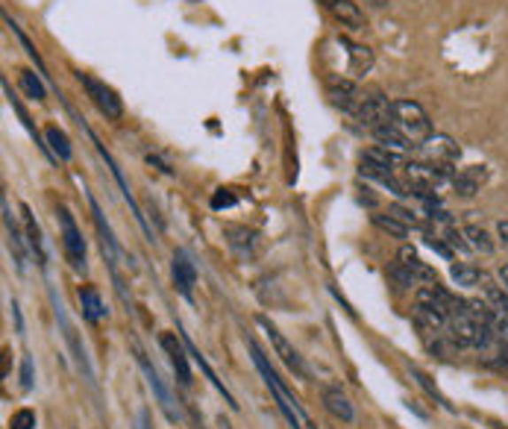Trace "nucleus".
<instances>
[{
  "label": "nucleus",
  "instance_id": "obj_38",
  "mask_svg": "<svg viewBox=\"0 0 508 429\" xmlns=\"http://www.w3.org/2000/svg\"><path fill=\"white\" fill-rule=\"evenodd\" d=\"M147 165H153V168H159L162 173H168V177H171V173H173V171H171L168 165H165V162H162L159 157H153V153H147Z\"/></svg>",
  "mask_w": 508,
  "mask_h": 429
},
{
  "label": "nucleus",
  "instance_id": "obj_5",
  "mask_svg": "<svg viewBox=\"0 0 508 429\" xmlns=\"http://www.w3.org/2000/svg\"><path fill=\"white\" fill-rule=\"evenodd\" d=\"M59 215V230H62V244H65V259L71 262V268L77 273H86V239H82L77 221H73L71 209L68 206H59L57 209Z\"/></svg>",
  "mask_w": 508,
  "mask_h": 429
},
{
  "label": "nucleus",
  "instance_id": "obj_12",
  "mask_svg": "<svg viewBox=\"0 0 508 429\" xmlns=\"http://www.w3.org/2000/svg\"><path fill=\"white\" fill-rule=\"evenodd\" d=\"M171 277L173 286L186 300H194V286H197V268H194V259L189 257V250H173V262H171Z\"/></svg>",
  "mask_w": 508,
  "mask_h": 429
},
{
  "label": "nucleus",
  "instance_id": "obj_1",
  "mask_svg": "<svg viewBox=\"0 0 508 429\" xmlns=\"http://www.w3.org/2000/svg\"><path fill=\"white\" fill-rule=\"evenodd\" d=\"M244 344H247V350H250V359H253V364H256L258 377H262V382H265V388L271 391V397H273L276 409H280L285 421L291 424V429H306V426H309V429H315V424H312V418L306 415V409H303L300 400L294 397V391L280 379V373H276V371L271 368V362H267V356H265L262 350H258V344H256L253 339H244Z\"/></svg>",
  "mask_w": 508,
  "mask_h": 429
},
{
  "label": "nucleus",
  "instance_id": "obj_25",
  "mask_svg": "<svg viewBox=\"0 0 508 429\" xmlns=\"http://www.w3.org/2000/svg\"><path fill=\"white\" fill-rule=\"evenodd\" d=\"M44 139H48V148H50V153H53L57 159L68 162V159L73 157L71 139L65 135V130H59V126H48V130H44Z\"/></svg>",
  "mask_w": 508,
  "mask_h": 429
},
{
  "label": "nucleus",
  "instance_id": "obj_16",
  "mask_svg": "<svg viewBox=\"0 0 508 429\" xmlns=\"http://www.w3.org/2000/svg\"><path fill=\"white\" fill-rule=\"evenodd\" d=\"M485 182H488L485 165H467V168L456 171V177H452V188H456L458 197H476Z\"/></svg>",
  "mask_w": 508,
  "mask_h": 429
},
{
  "label": "nucleus",
  "instance_id": "obj_37",
  "mask_svg": "<svg viewBox=\"0 0 508 429\" xmlns=\"http://www.w3.org/2000/svg\"><path fill=\"white\" fill-rule=\"evenodd\" d=\"M21 386H24V391H30L35 386V373H33V359H30V356H24V359H21Z\"/></svg>",
  "mask_w": 508,
  "mask_h": 429
},
{
  "label": "nucleus",
  "instance_id": "obj_41",
  "mask_svg": "<svg viewBox=\"0 0 508 429\" xmlns=\"http://www.w3.org/2000/svg\"><path fill=\"white\" fill-rule=\"evenodd\" d=\"M12 315H15V330L24 333V318H21V309H18L15 300H12Z\"/></svg>",
  "mask_w": 508,
  "mask_h": 429
},
{
  "label": "nucleus",
  "instance_id": "obj_29",
  "mask_svg": "<svg viewBox=\"0 0 508 429\" xmlns=\"http://www.w3.org/2000/svg\"><path fill=\"white\" fill-rule=\"evenodd\" d=\"M371 221H373L376 230L388 233L391 239H405V235H409V226H405L403 221H396L391 212H376V215H371Z\"/></svg>",
  "mask_w": 508,
  "mask_h": 429
},
{
  "label": "nucleus",
  "instance_id": "obj_8",
  "mask_svg": "<svg viewBox=\"0 0 508 429\" xmlns=\"http://www.w3.org/2000/svg\"><path fill=\"white\" fill-rule=\"evenodd\" d=\"M358 124L367 126L371 133H376L380 126L394 124V100H388L385 95H367L358 106Z\"/></svg>",
  "mask_w": 508,
  "mask_h": 429
},
{
  "label": "nucleus",
  "instance_id": "obj_15",
  "mask_svg": "<svg viewBox=\"0 0 508 429\" xmlns=\"http://www.w3.org/2000/svg\"><path fill=\"white\" fill-rule=\"evenodd\" d=\"M177 333H180V339H182V344H186V350H189V356H191V359H194V364H197V368L203 371V377H206V379L212 382V386H215V388H218V395H220V397H224V403H227L229 409H238V403H235V397H233V395H229V388L224 386V382H220V379H218V373H215V371H212V368H209L206 356H203V353L197 350V347H194V341L189 339V333H186V330H182V326H177Z\"/></svg>",
  "mask_w": 508,
  "mask_h": 429
},
{
  "label": "nucleus",
  "instance_id": "obj_34",
  "mask_svg": "<svg viewBox=\"0 0 508 429\" xmlns=\"http://www.w3.org/2000/svg\"><path fill=\"white\" fill-rule=\"evenodd\" d=\"M4 18H6V24H9V27H12V33L18 35V42H21V44H24V50H27V53H30V59H33V62H35V65H39V68L44 71V65H42V57H39V50H35V48H33V42H30V39H27V33H24V30H21V27H18V24H15V21H12V18H9V15H4Z\"/></svg>",
  "mask_w": 508,
  "mask_h": 429
},
{
  "label": "nucleus",
  "instance_id": "obj_24",
  "mask_svg": "<svg viewBox=\"0 0 508 429\" xmlns=\"http://www.w3.org/2000/svg\"><path fill=\"white\" fill-rule=\"evenodd\" d=\"M373 139L382 144V148H388V150H396V153H409L414 144L405 139V135L396 130L394 124H388V126H380V130L373 133Z\"/></svg>",
  "mask_w": 508,
  "mask_h": 429
},
{
  "label": "nucleus",
  "instance_id": "obj_32",
  "mask_svg": "<svg viewBox=\"0 0 508 429\" xmlns=\"http://www.w3.org/2000/svg\"><path fill=\"white\" fill-rule=\"evenodd\" d=\"M4 91H6V100H9V106H12L15 112H18V118H21V124L27 126V130H30V135H33V139L39 142V130H35V126H33L30 115H27V109L21 106V100H18V97L12 95V91H9V86H6V83H4Z\"/></svg>",
  "mask_w": 508,
  "mask_h": 429
},
{
  "label": "nucleus",
  "instance_id": "obj_28",
  "mask_svg": "<svg viewBox=\"0 0 508 429\" xmlns=\"http://www.w3.org/2000/svg\"><path fill=\"white\" fill-rule=\"evenodd\" d=\"M409 373H412V377H414V382H418V386H420L423 391H427V395H429L432 400H435V403H438V406H444V409H447V412H452V406L447 403V397H444V395H441V391H438V386H435V382H432V379H429V373H427V371H420V368H418V364H409Z\"/></svg>",
  "mask_w": 508,
  "mask_h": 429
},
{
  "label": "nucleus",
  "instance_id": "obj_18",
  "mask_svg": "<svg viewBox=\"0 0 508 429\" xmlns=\"http://www.w3.org/2000/svg\"><path fill=\"white\" fill-rule=\"evenodd\" d=\"M323 409H327L335 421H344V424L356 421V409L341 388H323Z\"/></svg>",
  "mask_w": 508,
  "mask_h": 429
},
{
  "label": "nucleus",
  "instance_id": "obj_23",
  "mask_svg": "<svg viewBox=\"0 0 508 429\" xmlns=\"http://www.w3.org/2000/svg\"><path fill=\"white\" fill-rule=\"evenodd\" d=\"M465 239L470 244V250H476V253H485V257H491V253L496 250V244L491 239V233L485 230V226H479V224H465Z\"/></svg>",
  "mask_w": 508,
  "mask_h": 429
},
{
  "label": "nucleus",
  "instance_id": "obj_2",
  "mask_svg": "<svg viewBox=\"0 0 508 429\" xmlns=\"http://www.w3.org/2000/svg\"><path fill=\"white\" fill-rule=\"evenodd\" d=\"M394 126L400 130L412 144L427 142L432 133V121L427 115V109L414 100H394Z\"/></svg>",
  "mask_w": 508,
  "mask_h": 429
},
{
  "label": "nucleus",
  "instance_id": "obj_33",
  "mask_svg": "<svg viewBox=\"0 0 508 429\" xmlns=\"http://www.w3.org/2000/svg\"><path fill=\"white\" fill-rule=\"evenodd\" d=\"M388 212H391V215L396 218V221H403L405 226H409V230H412V226H420V224H423V221H420V215L414 212V209L403 206V203H391V206H388Z\"/></svg>",
  "mask_w": 508,
  "mask_h": 429
},
{
  "label": "nucleus",
  "instance_id": "obj_31",
  "mask_svg": "<svg viewBox=\"0 0 508 429\" xmlns=\"http://www.w3.org/2000/svg\"><path fill=\"white\" fill-rule=\"evenodd\" d=\"M21 88H24V95L30 97V100H44V97H48L42 77L35 74V71H27V68L21 71Z\"/></svg>",
  "mask_w": 508,
  "mask_h": 429
},
{
  "label": "nucleus",
  "instance_id": "obj_22",
  "mask_svg": "<svg viewBox=\"0 0 508 429\" xmlns=\"http://www.w3.org/2000/svg\"><path fill=\"white\" fill-rule=\"evenodd\" d=\"M224 233H227L229 244H233V250H238V253H242V257H250V253L256 250L258 235H256L253 230H247V226L227 224V226H224Z\"/></svg>",
  "mask_w": 508,
  "mask_h": 429
},
{
  "label": "nucleus",
  "instance_id": "obj_10",
  "mask_svg": "<svg viewBox=\"0 0 508 429\" xmlns=\"http://www.w3.org/2000/svg\"><path fill=\"white\" fill-rule=\"evenodd\" d=\"M159 344H162L165 356H168L173 373H177L180 386L189 388V386H191V368H189V356H186L189 350H186V344H182L180 333H177V335H173V333H162Z\"/></svg>",
  "mask_w": 508,
  "mask_h": 429
},
{
  "label": "nucleus",
  "instance_id": "obj_40",
  "mask_svg": "<svg viewBox=\"0 0 508 429\" xmlns=\"http://www.w3.org/2000/svg\"><path fill=\"white\" fill-rule=\"evenodd\" d=\"M496 235H500V241L508 248V221H496Z\"/></svg>",
  "mask_w": 508,
  "mask_h": 429
},
{
  "label": "nucleus",
  "instance_id": "obj_19",
  "mask_svg": "<svg viewBox=\"0 0 508 429\" xmlns=\"http://www.w3.org/2000/svg\"><path fill=\"white\" fill-rule=\"evenodd\" d=\"M21 212H24V235H27V248H30V253L35 257V264H48V253H44V241H42V230H39V224H35V218H33V209L30 206H21Z\"/></svg>",
  "mask_w": 508,
  "mask_h": 429
},
{
  "label": "nucleus",
  "instance_id": "obj_14",
  "mask_svg": "<svg viewBox=\"0 0 508 429\" xmlns=\"http://www.w3.org/2000/svg\"><path fill=\"white\" fill-rule=\"evenodd\" d=\"M327 95L332 100V106H338L341 112H358V106H362V100L365 95L358 91V86L353 83V80H347V77H341L335 80V83H329L327 88Z\"/></svg>",
  "mask_w": 508,
  "mask_h": 429
},
{
  "label": "nucleus",
  "instance_id": "obj_9",
  "mask_svg": "<svg viewBox=\"0 0 508 429\" xmlns=\"http://www.w3.org/2000/svg\"><path fill=\"white\" fill-rule=\"evenodd\" d=\"M50 300H53V312H57V321H59V326H62V335H65V341H68V347H71L73 359H77L80 371H86V379H89V382H95V373H91V364H89L86 347H82V341L77 339V330H73V324L68 321V312H65L62 300H59L57 295H53V291H50Z\"/></svg>",
  "mask_w": 508,
  "mask_h": 429
},
{
  "label": "nucleus",
  "instance_id": "obj_35",
  "mask_svg": "<svg viewBox=\"0 0 508 429\" xmlns=\"http://www.w3.org/2000/svg\"><path fill=\"white\" fill-rule=\"evenodd\" d=\"M35 421H39V418H35L33 409H18V412L9 418V429H33Z\"/></svg>",
  "mask_w": 508,
  "mask_h": 429
},
{
  "label": "nucleus",
  "instance_id": "obj_17",
  "mask_svg": "<svg viewBox=\"0 0 508 429\" xmlns=\"http://www.w3.org/2000/svg\"><path fill=\"white\" fill-rule=\"evenodd\" d=\"M4 226H6V241H9V250H12V259L18 264V271H24L27 268V250H30V248H27V239L21 235V230H18L6 197H4Z\"/></svg>",
  "mask_w": 508,
  "mask_h": 429
},
{
  "label": "nucleus",
  "instance_id": "obj_42",
  "mask_svg": "<svg viewBox=\"0 0 508 429\" xmlns=\"http://www.w3.org/2000/svg\"><path fill=\"white\" fill-rule=\"evenodd\" d=\"M135 429H153V426H150V415H147V412H138Z\"/></svg>",
  "mask_w": 508,
  "mask_h": 429
},
{
  "label": "nucleus",
  "instance_id": "obj_4",
  "mask_svg": "<svg viewBox=\"0 0 508 429\" xmlns=\"http://www.w3.org/2000/svg\"><path fill=\"white\" fill-rule=\"evenodd\" d=\"M82 88H86V97L95 103V109L104 118H109V121H121L124 118V103L121 97H118V91L112 86H106L104 80L91 77V74H77Z\"/></svg>",
  "mask_w": 508,
  "mask_h": 429
},
{
  "label": "nucleus",
  "instance_id": "obj_21",
  "mask_svg": "<svg viewBox=\"0 0 508 429\" xmlns=\"http://www.w3.org/2000/svg\"><path fill=\"white\" fill-rule=\"evenodd\" d=\"M341 44L347 48L350 71H353V77H365L367 71L373 68V53H371V48H362V44H353V42H347V39H341Z\"/></svg>",
  "mask_w": 508,
  "mask_h": 429
},
{
  "label": "nucleus",
  "instance_id": "obj_3",
  "mask_svg": "<svg viewBox=\"0 0 508 429\" xmlns=\"http://www.w3.org/2000/svg\"><path fill=\"white\" fill-rule=\"evenodd\" d=\"M405 182L414 188V197L429 195V191L441 188L444 182H452L456 171L452 165H435V162H405Z\"/></svg>",
  "mask_w": 508,
  "mask_h": 429
},
{
  "label": "nucleus",
  "instance_id": "obj_27",
  "mask_svg": "<svg viewBox=\"0 0 508 429\" xmlns=\"http://www.w3.org/2000/svg\"><path fill=\"white\" fill-rule=\"evenodd\" d=\"M450 273H452V282L461 286V288H476L479 282H482V271H479L476 264H470V262H456L450 268Z\"/></svg>",
  "mask_w": 508,
  "mask_h": 429
},
{
  "label": "nucleus",
  "instance_id": "obj_20",
  "mask_svg": "<svg viewBox=\"0 0 508 429\" xmlns=\"http://www.w3.org/2000/svg\"><path fill=\"white\" fill-rule=\"evenodd\" d=\"M77 297H80L82 315H86L91 324H100L104 318H109V309H106L104 297H100V291H97L95 286H82V288L77 291Z\"/></svg>",
  "mask_w": 508,
  "mask_h": 429
},
{
  "label": "nucleus",
  "instance_id": "obj_30",
  "mask_svg": "<svg viewBox=\"0 0 508 429\" xmlns=\"http://www.w3.org/2000/svg\"><path fill=\"white\" fill-rule=\"evenodd\" d=\"M485 300H488V306H491L496 315L508 318V291L500 286V282H488V286H485Z\"/></svg>",
  "mask_w": 508,
  "mask_h": 429
},
{
  "label": "nucleus",
  "instance_id": "obj_13",
  "mask_svg": "<svg viewBox=\"0 0 508 429\" xmlns=\"http://www.w3.org/2000/svg\"><path fill=\"white\" fill-rule=\"evenodd\" d=\"M318 4L327 9L341 27H350V30H365L367 27L365 12L358 9V4H353V0H318Z\"/></svg>",
  "mask_w": 508,
  "mask_h": 429
},
{
  "label": "nucleus",
  "instance_id": "obj_11",
  "mask_svg": "<svg viewBox=\"0 0 508 429\" xmlns=\"http://www.w3.org/2000/svg\"><path fill=\"white\" fill-rule=\"evenodd\" d=\"M420 153L427 157V162H435V165H452L461 157V148L444 133H432L427 142L418 144Z\"/></svg>",
  "mask_w": 508,
  "mask_h": 429
},
{
  "label": "nucleus",
  "instance_id": "obj_6",
  "mask_svg": "<svg viewBox=\"0 0 508 429\" xmlns=\"http://www.w3.org/2000/svg\"><path fill=\"white\" fill-rule=\"evenodd\" d=\"M133 350H135V362H138V368H142L144 379H147V386H150V391H153L156 403H159V409H162L165 418H168L171 424H177V421H180V412H177V400H173L171 388L162 382L159 371H156L153 364H150V359H147V353L142 350V347L133 344Z\"/></svg>",
  "mask_w": 508,
  "mask_h": 429
},
{
  "label": "nucleus",
  "instance_id": "obj_44",
  "mask_svg": "<svg viewBox=\"0 0 508 429\" xmlns=\"http://www.w3.org/2000/svg\"><path fill=\"white\" fill-rule=\"evenodd\" d=\"M365 4H373V6H388V0H365Z\"/></svg>",
  "mask_w": 508,
  "mask_h": 429
},
{
  "label": "nucleus",
  "instance_id": "obj_7",
  "mask_svg": "<svg viewBox=\"0 0 508 429\" xmlns=\"http://www.w3.org/2000/svg\"><path fill=\"white\" fill-rule=\"evenodd\" d=\"M258 326H262L265 330V335L267 339H271V344H273V350H276V356H280V359L285 362V368H289L291 373H297V377H303L306 379L309 377V368H306V362H303V356L294 350V344L285 339V335L276 330V326L267 321V318H262L258 315Z\"/></svg>",
  "mask_w": 508,
  "mask_h": 429
},
{
  "label": "nucleus",
  "instance_id": "obj_36",
  "mask_svg": "<svg viewBox=\"0 0 508 429\" xmlns=\"http://www.w3.org/2000/svg\"><path fill=\"white\" fill-rule=\"evenodd\" d=\"M235 203H238V197H235L229 188H218V191H215V197H212V209H215V212H220V209L235 206Z\"/></svg>",
  "mask_w": 508,
  "mask_h": 429
},
{
  "label": "nucleus",
  "instance_id": "obj_39",
  "mask_svg": "<svg viewBox=\"0 0 508 429\" xmlns=\"http://www.w3.org/2000/svg\"><path fill=\"white\" fill-rule=\"evenodd\" d=\"M496 282H500V286L508 291V262H503L500 268H496Z\"/></svg>",
  "mask_w": 508,
  "mask_h": 429
},
{
  "label": "nucleus",
  "instance_id": "obj_26",
  "mask_svg": "<svg viewBox=\"0 0 508 429\" xmlns=\"http://www.w3.org/2000/svg\"><path fill=\"white\" fill-rule=\"evenodd\" d=\"M365 159H371V162H376V165H382V168H388V171L405 168V153L388 150V148H382V144H376V148L367 150Z\"/></svg>",
  "mask_w": 508,
  "mask_h": 429
},
{
  "label": "nucleus",
  "instance_id": "obj_43",
  "mask_svg": "<svg viewBox=\"0 0 508 429\" xmlns=\"http://www.w3.org/2000/svg\"><path fill=\"white\" fill-rule=\"evenodd\" d=\"M218 424H220V429H233V424H229V421H227V418H224V415H220V418H218Z\"/></svg>",
  "mask_w": 508,
  "mask_h": 429
}]
</instances>
